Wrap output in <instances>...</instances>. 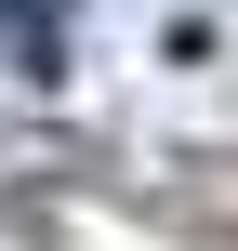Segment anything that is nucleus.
<instances>
[{"label":"nucleus","instance_id":"f257e3e1","mask_svg":"<svg viewBox=\"0 0 238 251\" xmlns=\"http://www.w3.org/2000/svg\"><path fill=\"white\" fill-rule=\"evenodd\" d=\"M66 13H79V0H0V53H13L26 79H53V66H66Z\"/></svg>","mask_w":238,"mask_h":251}]
</instances>
